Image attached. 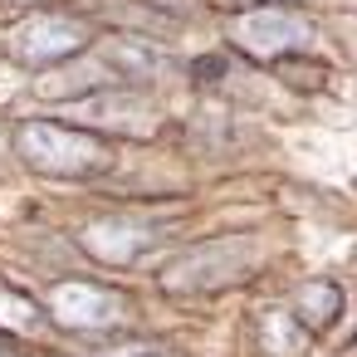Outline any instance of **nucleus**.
I'll list each match as a JSON object with an SVG mask.
<instances>
[{
    "mask_svg": "<svg viewBox=\"0 0 357 357\" xmlns=\"http://www.w3.org/2000/svg\"><path fill=\"white\" fill-rule=\"evenodd\" d=\"M10 50L25 64H59V59H69V54L84 50V30L74 20H64V15H35L30 25L15 30Z\"/></svg>",
    "mask_w": 357,
    "mask_h": 357,
    "instance_id": "nucleus-2",
    "label": "nucleus"
},
{
    "mask_svg": "<svg viewBox=\"0 0 357 357\" xmlns=\"http://www.w3.org/2000/svg\"><path fill=\"white\" fill-rule=\"evenodd\" d=\"M118 298L113 294H103V289H93V284H64L59 294H54V313H59V323H69V328H103V323H118Z\"/></svg>",
    "mask_w": 357,
    "mask_h": 357,
    "instance_id": "nucleus-4",
    "label": "nucleus"
},
{
    "mask_svg": "<svg viewBox=\"0 0 357 357\" xmlns=\"http://www.w3.org/2000/svg\"><path fill=\"white\" fill-rule=\"evenodd\" d=\"M235 35L255 50V54H274V50H298L313 40V25L284 6H269V10H255L235 25Z\"/></svg>",
    "mask_w": 357,
    "mask_h": 357,
    "instance_id": "nucleus-3",
    "label": "nucleus"
},
{
    "mask_svg": "<svg viewBox=\"0 0 357 357\" xmlns=\"http://www.w3.org/2000/svg\"><path fill=\"white\" fill-rule=\"evenodd\" d=\"M20 157L50 176H89V172L108 167L103 142H93L89 132L59 128V123H25L20 128Z\"/></svg>",
    "mask_w": 357,
    "mask_h": 357,
    "instance_id": "nucleus-1",
    "label": "nucleus"
}]
</instances>
